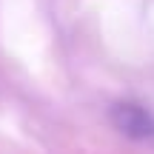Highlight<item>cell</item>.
Masks as SVG:
<instances>
[{"label": "cell", "mask_w": 154, "mask_h": 154, "mask_svg": "<svg viewBox=\"0 0 154 154\" xmlns=\"http://www.w3.org/2000/svg\"><path fill=\"white\" fill-rule=\"evenodd\" d=\"M111 123L131 140H154V114L140 103H117L111 109Z\"/></svg>", "instance_id": "cell-1"}]
</instances>
